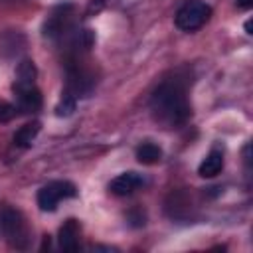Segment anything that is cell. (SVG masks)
Instances as JSON below:
<instances>
[{
	"label": "cell",
	"instance_id": "cell-1",
	"mask_svg": "<svg viewBox=\"0 0 253 253\" xmlns=\"http://www.w3.org/2000/svg\"><path fill=\"white\" fill-rule=\"evenodd\" d=\"M190 87H192V71L190 67H178L168 77H164L158 87L152 91L148 107L160 125L174 128L188 123L192 117L190 105Z\"/></svg>",
	"mask_w": 253,
	"mask_h": 253
},
{
	"label": "cell",
	"instance_id": "cell-2",
	"mask_svg": "<svg viewBox=\"0 0 253 253\" xmlns=\"http://www.w3.org/2000/svg\"><path fill=\"white\" fill-rule=\"evenodd\" d=\"M36 65L30 59H24L16 69L14 79V95H16V107L20 113H36L42 107V93L36 85Z\"/></svg>",
	"mask_w": 253,
	"mask_h": 253
},
{
	"label": "cell",
	"instance_id": "cell-3",
	"mask_svg": "<svg viewBox=\"0 0 253 253\" xmlns=\"http://www.w3.org/2000/svg\"><path fill=\"white\" fill-rule=\"evenodd\" d=\"M0 231L12 249H28L30 229L24 215L14 208H4L0 211Z\"/></svg>",
	"mask_w": 253,
	"mask_h": 253
},
{
	"label": "cell",
	"instance_id": "cell-4",
	"mask_svg": "<svg viewBox=\"0 0 253 253\" xmlns=\"http://www.w3.org/2000/svg\"><path fill=\"white\" fill-rule=\"evenodd\" d=\"M211 18V6L204 0H184L176 10L174 24L182 32H196Z\"/></svg>",
	"mask_w": 253,
	"mask_h": 253
},
{
	"label": "cell",
	"instance_id": "cell-5",
	"mask_svg": "<svg viewBox=\"0 0 253 253\" xmlns=\"http://www.w3.org/2000/svg\"><path fill=\"white\" fill-rule=\"evenodd\" d=\"M75 196H77L75 184H71L67 180H53L38 190L36 202L42 211H53V210H57V204L61 200H69Z\"/></svg>",
	"mask_w": 253,
	"mask_h": 253
},
{
	"label": "cell",
	"instance_id": "cell-6",
	"mask_svg": "<svg viewBox=\"0 0 253 253\" xmlns=\"http://www.w3.org/2000/svg\"><path fill=\"white\" fill-rule=\"evenodd\" d=\"M73 10H75V6H73L71 2H61V4H57V6L51 10V14L47 16V20L43 22V38L57 42L61 36H65V34L75 26Z\"/></svg>",
	"mask_w": 253,
	"mask_h": 253
},
{
	"label": "cell",
	"instance_id": "cell-7",
	"mask_svg": "<svg viewBox=\"0 0 253 253\" xmlns=\"http://www.w3.org/2000/svg\"><path fill=\"white\" fill-rule=\"evenodd\" d=\"M164 211L170 219H176V221L190 219L194 211V202H192L190 192L186 188L172 190L164 200Z\"/></svg>",
	"mask_w": 253,
	"mask_h": 253
},
{
	"label": "cell",
	"instance_id": "cell-8",
	"mask_svg": "<svg viewBox=\"0 0 253 253\" xmlns=\"http://www.w3.org/2000/svg\"><path fill=\"white\" fill-rule=\"evenodd\" d=\"M144 186V178L138 172H123L109 182V192L119 198H126Z\"/></svg>",
	"mask_w": 253,
	"mask_h": 253
},
{
	"label": "cell",
	"instance_id": "cell-9",
	"mask_svg": "<svg viewBox=\"0 0 253 253\" xmlns=\"http://www.w3.org/2000/svg\"><path fill=\"white\" fill-rule=\"evenodd\" d=\"M79 239H81V225L77 219L69 217L63 221L57 233V243L63 251H77L79 249Z\"/></svg>",
	"mask_w": 253,
	"mask_h": 253
},
{
	"label": "cell",
	"instance_id": "cell-10",
	"mask_svg": "<svg viewBox=\"0 0 253 253\" xmlns=\"http://www.w3.org/2000/svg\"><path fill=\"white\" fill-rule=\"evenodd\" d=\"M223 164H225L223 152L217 150V148H213V150H210V154L200 162L198 174H200L202 178H215V176L223 170Z\"/></svg>",
	"mask_w": 253,
	"mask_h": 253
},
{
	"label": "cell",
	"instance_id": "cell-11",
	"mask_svg": "<svg viewBox=\"0 0 253 253\" xmlns=\"http://www.w3.org/2000/svg\"><path fill=\"white\" fill-rule=\"evenodd\" d=\"M38 132H40V123H38V121L26 123L24 126H20V128L14 132V144H16L18 148H28V146H32V142L36 140Z\"/></svg>",
	"mask_w": 253,
	"mask_h": 253
},
{
	"label": "cell",
	"instance_id": "cell-12",
	"mask_svg": "<svg viewBox=\"0 0 253 253\" xmlns=\"http://www.w3.org/2000/svg\"><path fill=\"white\" fill-rule=\"evenodd\" d=\"M160 158H162V148L154 142H142L136 148V160L144 166H152V164L160 162Z\"/></svg>",
	"mask_w": 253,
	"mask_h": 253
},
{
	"label": "cell",
	"instance_id": "cell-13",
	"mask_svg": "<svg viewBox=\"0 0 253 253\" xmlns=\"http://www.w3.org/2000/svg\"><path fill=\"white\" fill-rule=\"evenodd\" d=\"M18 113H20V111H18V107H16L14 103H8V101L0 99V123H2V125L14 121V119L18 117Z\"/></svg>",
	"mask_w": 253,
	"mask_h": 253
},
{
	"label": "cell",
	"instance_id": "cell-14",
	"mask_svg": "<svg viewBox=\"0 0 253 253\" xmlns=\"http://www.w3.org/2000/svg\"><path fill=\"white\" fill-rule=\"evenodd\" d=\"M126 219H128V223L132 227H142L146 223V213H144L142 208H132V210H128Z\"/></svg>",
	"mask_w": 253,
	"mask_h": 253
},
{
	"label": "cell",
	"instance_id": "cell-15",
	"mask_svg": "<svg viewBox=\"0 0 253 253\" xmlns=\"http://www.w3.org/2000/svg\"><path fill=\"white\" fill-rule=\"evenodd\" d=\"M235 4H237V8H241V10H249V8L253 6V0H235Z\"/></svg>",
	"mask_w": 253,
	"mask_h": 253
},
{
	"label": "cell",
	"instance_id": "cell-16",
	"mask_svg": "<svg viewBox=\"0 0 253 253\" xmlns=\"http://www.w3.org/2000/svg\"><path fill=\"white\" fill-rule=\"evenodd\" d=\"M245 30H247V34H251V22H245Z\"/></svg>",
	"mask_w": 253,
	"mask_h": 253
}]
</instances>
